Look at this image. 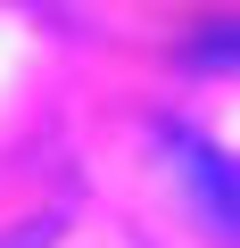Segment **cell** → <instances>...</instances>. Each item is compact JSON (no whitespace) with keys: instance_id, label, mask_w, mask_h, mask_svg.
I'll use <instances>...</instances> for the list:
<instances>
[{"instance_id":"cell-2","label":"cell","mask_w":240,"mask_h":248,"mask_svg":"<svg viewBox=\"0 0 240 248\" xmlns=\"http://www.w3.org/2000/svg\"><path fill=\"white\" fill-rule=\"evenodd\" d=\"M191 66H240V25H207L191 42Z\"/></svg>"},{"instance_id":"cell-1","label":"cell","mask_w":240,"mask_h":248,"mask_svg":"<svg viewBox=\"0 0 240 248\" xmlns=\"http://www.w3.org/2000/svg\"><path fill=\"white\" fill-rule=\"evenodd\" d=\"M158 157H166V182L182 190V207H191L215 240H240V166H232L207 133H182V124L158 133Z\"/></svg>"}]
</instances>
